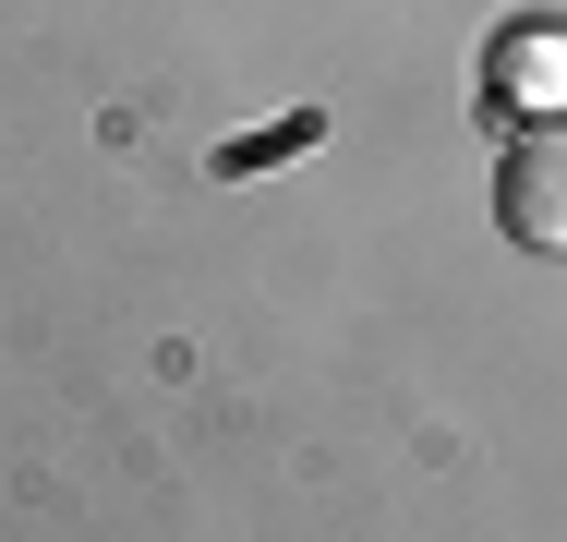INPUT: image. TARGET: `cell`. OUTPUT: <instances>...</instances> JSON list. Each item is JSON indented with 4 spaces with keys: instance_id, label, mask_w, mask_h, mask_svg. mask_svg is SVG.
<instances>
[{
    "instance_id": "2",
    "label": "cell",
    "mask_w": 567,
    "mask_h": 542,
    "mask_svg": "<svg viewBox=\"0 0 567 542\" xmlns=\"http://www.w3.org/2000/svg\"><path fill=\"white\" fill-rule=\"evenodd\" d=\"M483 97L507 121H567V24L556 12H519L483 37Z\"/></svg>"
},
{
    "instance_id": "1",
    "label": "cell",
    "mask_w": 567,
    "mask_h": 542,
    "mask_svg": "<svg viewBox=\"0 0 567 542\" xmlns=\"http://www.w3.org/2000/svg\"><path fill=\"white\" fill-rule=\"evenodd\" d=\"M495 217L519 253H567V121H519L495 157Z\"/></svg>"
}]
</instances>
